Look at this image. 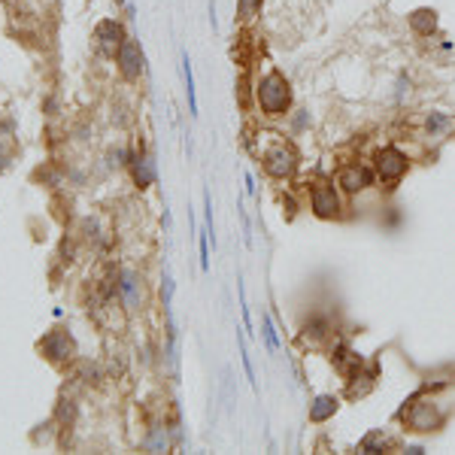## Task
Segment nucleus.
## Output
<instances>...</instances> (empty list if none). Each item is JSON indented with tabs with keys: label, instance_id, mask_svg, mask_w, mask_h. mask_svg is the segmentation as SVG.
Instances as JSON below:
<instances>
[{
	"label": "nucleus",
	"instance_id": "obj_1",
	"mask_svg": "<svg viewBox=\"0 0 455 455\" xmlns=\"http://www.w3.org/2000/svg\"><path fill=\"white\" fill-rule=\"evenodd\" d=\"M291 104V91H288V82L282 73H267L261 82H258V106L264 109L267 115H282Z\"/></svg>",
	"mask_w": 455,
	"mask_h": 455
},
{
	"label": "nucleus",
	"instance_id": "obj_2",
	"mask_svg": "<svg viewBox=\"0 0 455 455\" xmlns=\"http://www.w3.org/2000/svg\"><path fill=\"white\" fill-rule=\"evenodd\" d=\"M295 164H298V155L288 149V146H273V149L264 155V170L270 173V176H291L295 173Z\"/></svg>",
	"mask_w": 455,
	"mask_h": 455
},
{
	"label": "nucleus",
	"instance_id": "obj_3",
	"mask_svg": "<svg viewBox=\"0 0 455 455\" xmlns=\"http://www.w3.org/2000/svg\"><path fill=\"white\" fill-rule=\"evenodd\" d=\"M377 170H379L382 182H398L407 173V158L398 149H391L388 146V149H382L377 155Z\"/></svg>",
	"mask_w": 455,
	"mask_h": 455
},
{
	"label": "nucleus",
	"instance_id": "obj_4",
	"mask_svg": "<svg viewBox=\"0 0 455 455\" xmlns=\"http://www.w3.org/2000/svg\"><path fill=\"white\" fill-rule=\"evenodd\" d=\"M115 58H118V70H122L125 79H136L143 73V52L134 40H125L122 49L115 52Z\"/></svg>",
	"mask_w": 455,
	"mask_h": 455
},
{
	"label": "nucleus",
	"instance_id": "obj_5",
	"mask_svg": "<svg viewBox=\"0 0 455 455\" xmlns=\"http://www.w3.org/2000/svg\"><path fill=\"white\" fill-rule=\"evenodd\" d=\"M94 40L100 46V52L109 55V58H115V52L122 49V43H125V34L115 22H100L97 31H94Z\"/></svg>",
	"mask_w": 455,
	"mask_h": 455
},
{
	"label": "nucleus",
	"instance_id": "obj_6",
	"mask_svg": "<svg viewBox=\"0 0 455 455\" xmlns=\"http://www.w3.org/2000/svg\"><path fill=\"white\" fill-rule=\"evenodd\" d=\"M313 209H316L318 218H331V216L340 213V200H337V195H334L331 186L318 182V186L313 188Z\"/></svg>",
	"mask_w": 455,
	"mask_h": 455
},
{
	"label": "nucleus",
	"instance_id": "obj_7",
	"mask_svg": "<svg viewBox=\"0 0 455 455\" xmlns=\"http://www.w3.org/2000/svg\"><path fill=\"white\" fill-rule=\"evenodd\" d=\"M340 186L346 191H361V188L370 186V173L364 170V167H358V164H352V167H346L340 173Z\"/></svg>",
	"mask_w": 455,
	"mask_h": 455
},
{
	"label": "nucleus",
	"instance_id": "obj_8",
	"mask_svg": "<svg viewBox=\"0 0 455 455\" xmlns=\"http://www.w3.org/2000/svg\"><path fill=\"white\" fill-rule=\"evenodd\" d=\"M410 24H413L416 34L428 36V34H434V27H437V13L434 9H416V13L410 15Z\"/></svg>",
	"mask_w": 455,
	"mask_h": 455
},
{
	"label": "nucleus",
	"instance_id": "obj_9",
	"mask_svg": "<svg viewBox=\"0 0 455 455\" xmlns=\"http://www.w3.org/2000/svg\"><path fill=\"white\" fill-rule=\"evenodd\" d=\"M334 410H337V400L331 395H322V398H316L313 407H309V419H313V422H325L328 416H334Z\"/></svg>",
	"mask_w": 455,
	"mask_h": 455
},
{
	"label": "nucleus",
	"instance_id": "obj_10",
	"mask_svg": "<svg viewBox=\"0 0 455 455\" xmlns=\"http://www.w3.org/2000/svg\"><path fill=\"white\" fill-rule=\"evenodd\" d=\"M122 295H125V304H127V307H136V304H140V288H136L134 273H122Z\"/></svg>",
	"mask_w": 455,
	"mask_h": 455
},
{
	"label": "nucleus",
	"instance_id": "obj_11",
	"mask_svg": "<svg viewBox=\"0 0 455 455\" xmlns=\"http://www.w3.org/2000/svg\"><path fill=\"white\" fill-rule=\"evenodd\" d=\"M182 73H186V94H188V109H191V115H197V97H195V76H191V64H188V55L182 58Z\"/></svg>",
	"mask_w": 455,
	"mask_h": 455
},
{
	"label": "nucleus",
	"instance_id": "obj_12",
	"mask_svg": "<svg viewBox=\"0 0 455 455\" xmlns=\"http://www.w3.org/2000/svg\"><path fill=\"white\" fill-rule=\"evenodd\" d=\"M134 176L140 186H149L155 179V170H152V161L149 158H136V167H134Z\"/></svg>",
	"mask_w": 455,
	"mask_h": 455
},
{
	"label": "nucleus",
	"instance_id": "obj_13",
	"mask_svg": "<svg viewBox=\"0 0 455 455\" xmlns=\"http://www.w3.org/2000/svg\"><path fill=\"white\" fill-rule=\"evenodd\" d=\"M261 9V0H240V18L243 22H249V18H255V13Z\"/></svg>",
	"mask_w": 455,
	"mask_h": 455
},
{
	"label": "nucleus",
	"instance_id": "obj_14",
	"mask_svg": "<svg viewBox=\"0 0 455 455\" xmlns=\"http://www.w3.org/2000/svg\"><path fill=\"white\" fill-rule=\"evenodd\" d=\"M264 337H267V346H270V352H276V331H273V322L267 318V322H264Z\"/></svg>",
	"mask_w": 455,
	"mask_h": 455
},
{
	"label": "nucleus",
	"instance_id": "obj_15",
	"mask_svg": "<svg viewBox=\"0 0 455 455\" xmlns=\"http://www.w3.org/2000/svg\"><path fill=\"white\" fill-rule=\"evenodd\" d=\"M443 125H446V118H440V115L428 118V131H437V127H443Z\"/></svg>",
	"mask_w": 455,
	"mask_h": 455
}]
</instances>
